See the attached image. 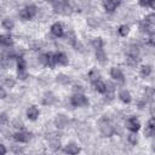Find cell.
Wrapping results in <instances>:
<instances>
[{"label":"cell","instance_id":"obj_1","mask_svg":"<svg viewBox=\"0 0 155 155\" xmlns=\"http://www.w3.org/2000/svg\"><path fill=\"white\" fill-rule=\"evenodd\" d=\"M36 13H38V7H36L35 5H33V4H30V5H27L25 7H23L22 10H19L18 16H19L22 19L28 21V19L33 18Z\"/></svg>","mask_w":155,"mask_h":155},{"label":"cell","instance_id":"obj_2","mask_svg":"<svg viewBox=\"0 0 155 155\" xmlns=\"http://www.w3.org/2000/svg\"><path fill=\"white\" fill-rule=\"evenodd\" d=\"M99 130H101V133L104 136V137H110L114 134L115 132V128L114 126L110 124V121L105 117L99 120Z\"/></svg>","mask_w":155,"mask_h":155},{"label":"cell","instance_id":"obj_3","mask_svg":"<svg viewBox=\"0 0 155 155\" xmlns=\"http://www.w3.org/2000/svg\"><path fill=\"white\" fill-rule=\"evenodd\" d=\"M70 104L75 108L78 107H87L88 105V99L84 94H73L70 97Z\"/></svg>","mask_w":155,"mask_h":155},{"label":"cell","instance_id":"obj_4","mask_svg":"<svg viewBox=\"0 0 155 155\" xmlns=\"http://www.w3.org/2000/svg\"><path fill=\"white\" fill-rule=\"evenodd\" d=\"M39 62L46 67H50L52 68L53 65H56V62H54V54L53 53H42L39 56Z\"/></svg>","mask_w":155,"mask_h":155},{"label":"cell","instance_id":"obj_5","mask_svg":"<svg viewBox=\"0 0 155 155\" xmlns=\"http://www.w3.org/2000/svg\"><path fill=\"white\" fill-rule=\"evenodd\" d=\"M125 125H126V128H127V130H130L131 132H134V133L140 128V122H139V120H138L137 117H134V116H130V117L126 120Z\"/></svg>","mask_w":155,"mask_h":155},{"label":"cell","instance_id":"obj_6","mask_svg":"<svg viewBox=\"0 0 155 155\" xmlns=\"http://www.w3.org/2000/svg\"><path fill=\"white\" fill-rule=\"evenodd\" d=\"M119 5H120V1H114V0H105V1H103V7H104L105 12H108V13H113L117 8Z\"/></svg>","mask_w":155,"mask_h":155},{"label":"cell","instance_id":"obj_7","mask_svg":"<svg viewBox=\"0 0 155 155\" xmlns=\"http://www.w3.org/2000/svg\"><path fill=\"white\" fill-rule=\"evenodd\" d=\"M13 139L18 143H27L30 139V133H28L25 131H18L13 134Z\"/></svg>","mask_w":155,"mask_h":155},{"label":"cell","instance_id":"obj_8","mask_svg":"<svg viewBox=\"0 0 155 155\" xmlns=\"http://www.w3.org/2000/svg\"><path fill=\"white\" fill-rule=\"evenodd\" d=\"M110 76H111L114 80H116V81H120V82H124V81H125L124 73H122L121 69L117 68V67H113V68L110 69Z\"/></svg>","mask_w":155,"mask_h":155},{"label":"cell","instance_id":"obj_9","mask_svg":"<svg viewBox=\"0 0 155 155\" xmlns=\"http://www.w3.org/2000/svg\"><path fill=\"white\" fill-rule=\"evenodd\" d=\"M53 54H54V62H56V64L67 65V64L69 63L68 56H67L64 52H56V53H53Z\"/></svg>","mask_w":155,"mask_h":155},{"label":"cell","instance_id":"obj_10","mask_svg":"<svg viewBox=\"0 0 155 155\" xmlns=\"http://www.w3.org/2000/svg\"><path fill=\"white\" fill-rule=\"evenodd\" d=\"M63 151L65 154H68V155H78L80 153V147L78 144H75V143H69V144H67L64 147Z\"/></svg>","mask_w":155,"mask_h":155},{"label":"cell","instance_id":"obj_11","mask_svg":"<svg viewBox=\"0 0 155 155\" xmlns=\"http://www.w3.org/2000/svg\"><path fill=\"white\" fill-rule=\"evenodd\" d=\"M51 33H52V35H54L56 38H61V36H63V34H64V28H63V25H62V23H53L52 25H51Z\"/></svg>","mask_w":155,"mask_h":155},{"label":"cell","instance_id":"obj_12","mask_svg":"<svg viewBox=\"0 0 155 155\" xmlns=\"http://www.w3.org/2000/svg\"><path fill=\"white\" fill-rule=\"evenodd\" d=\"M144 134L147 137H154L155 136V119H150L147 122V127L144 130Z\"/></svg>","mask_w":155,"mask_h":155},{"label":"cell","instance_id":"obj_13","mask_svg":"<svg viewBox=\"0 0 155 155\" xmlns=\"http://www.w3.org/2000/svg\"><path fill=\"white\" fill-rule=\"evenodd\" d=\"M39 114H40V111H39V109L35 105H30L27 109V117L29 120H31V121H35L39 117Z\"/></svg>","mask_w":155,"mask_h":155},{"label":"cell","instance_id":"obj_14","mask_svg":"<svg viewBox=\"0 0 155 155\" xmlns=\"http://www.w3.org/2000/svg\"><path fill=\"white\" fill-rule=\"evenodd\" d=\"M0 44L4 47H11L13 45V38L10 34H1L0 35Z\"/></svg>","mask_w":155,"mask_h":155},{"label":"cell","instance_id":"obj_15","mask_svg":"<svg viewBox=\"0 0 155 155\" xmlns=\"http://www.w3.org/2000/svg\"><path fill=\"white\" fill-rule=\"evenodd\" d=\"M138 28H139V30H140L142 33H144V34H149V35L154 34V29H153V27H151L150 24H148L147 22H144V21L139 22Z\"/></svg>","mask_w":155,"mask_h":155},{"label":"cell","instance_id":"obj_16","mask_svg":"<svg viewBox=\"0 0 155 155\" xmlns=\"http://www.w3.org/2000/svg\"><path fill=\"white\" fill-rule=\"evenodd\" d=\"M119 98H120V101L121 102H124V103H130L131 101H132V97H131V93L126 90V88H122V90H120L119 91Z\"/></svg>","mask_w":155,"mask_h":155},{"label":"cell","instance_id":"obj_17","mask_svg":"<svg viewBox=\"0 0 155 155\" xmlns=\"http://www.w3.org/2000/svg\"><path fill=\"white\" fill-rule=\"evenodd\" d=\"M41 102H42L44 105H52V104L56 102V97H54V94H53L52 92H46V93L44 94Z\"/></svg>","mask_w":155,"mask_h":155},{"label":"cell","instance_id":"obj_18","mask_svg":"<svg viewBox=\"0 0 155 155\" xmlns=\"http://www.w3.org/2000/svg\"><path fill=\"white\" fill-rule=\"evenodd\" d=\"M104 96H105V101L107 102H110V101L114 99L115 93H114V86L111 84H107V91H105Z\"/></svg>","mask_w":155,"mask_h":155},{"label":"cell","instance_id":"obj_19","mask_svg":"<svg viewBox=\"0 0 155 155\" xmlns=\"http://www.w3.org/2000/svg\"><path fill=\"white\" fill-rule=\"evenodd\" d=\"M88 78H90V81L92 82V84H96L97 81H99L101 79V74H99V71L96 69V68H93V69H91L90 71H88Z\"/></svg>","mask_w":155,"mask_h":155},{"label":"cell","instance_id":"obj_20","mask_svg":"<svg viewBox=\"0 0 155 155\" xmlns=\"http://www.w3.org/2000/svg\"><path fill=\"white\" fill-rule=\"evenodd\" d=\"M54 122H56V126H57V127L63 128V127H65V126L68 125V117L64 116V115H57Z\"/></svg>","mask_w":155,"mask_h":155},{"label":"cell","instance_id":"obj_21","mask_svg":"<svg viewBox=\"0 0 155 155\" xmlns=\"http://www.w3.org/2000/svg\"><path fill=\"white\" fill-rule=\"evenodd\" d=\"M96 58H97V61L99 62V63H102V64H104L105 62H107V53L104 52V50L103 48H101V50H96Z\"/></svg>","mask_w":155,"mask_h":155},{"label":"cell","instance_id":"obj_22","mask_svg":"<svg viewBox=\"0 0 155 155\" xmlns=\"http://www.w3.org/2000/svg\"><path fill=\"white\" fill-rule=\"evenodd\" d=\"M65 38H67V41H68L71 46H74V47L76 46V44H78V39H76V36H75V33H74V31L68 30V33H67Z\"/></svg>","mask_w":155,"mask_h":155},{"label":"cell","instance_id":"obj_23","mask_svg":"<svg viewBox=\"0 0 155 155\" xmlns=\"http://www.w3.org/2000/svg\"><path fill=\"white\" fill-rule=\"evenodd\" d=\"M56 81L58 84H61V85H68L70 82V78L68 75H65V74H58L56 76Z\"/></svg>","mask_w":155,"mask_h":155},{"label":"cell","instance_id":"obj_24","mask_svg":"<svg viewBox=\"0 0 155 155\" xmlns=\"http://www.w3.org/2000/svg\"><path fill=\"white\" fill-rule=\"evenodd\" d=\"M93 86H94V90L99 93H105V91H107V84L101 81V80L97 81L96 84H93Z\"/></svg>","mask_w":155,"mask_h":155},{"label":"cell","instance_id":"obj_25","mask_svg":"<svg viewBox=\"0 0 155 155\" xmlns=\"http://www.w3.org/2000/svg\"><path fill=\"white\" fill-rule=\"evenodd\" d=\"M138 54H139V48H138V46L131 45V46L127 48V56H130V57H137V58H138Z\"/></svg>","mask_w":155,"mask_h":155},{"label":"cell","instance_id":"obj_26","mask_svg":"<svg viewBox=\"0 0 155 155\" xmlns=\"http://www.w3.org/2000/svg\"><path fill=\"white\" fill-rule=\"evenodd\" d=\"M13 25H15V23H13V21L10 19V18H4L2 22H1V27H2L4 29H6V30L13 29Z\"/></svg>","mask_w":155,"mask_h":155},{"label":"cell","instance_id":"obj_27","mask_svg":"<svg viewBox=\"0 0 155 155\" xmlns=\"http://www.w3.org/2000/svg\"><path fill=\"white\" fill-rule=\"evenodd\" d=\"M151 71H153V68H151V65H149V64H144V65L140 67V75H142L143 78L149 76V75L151 74Z\"/></svg>","mask_w":155,"mask_h":155},{"label":"cell","instance_id":"obj_28","mask_svg":"<svg viewBox=\"0 0 155 155\" xmlns=\"http://www.w3.org/2000/svg\"><path fill=\"white\" fill-rule=\"evenodd\" d=\"M16 85V81H15V79H12V78H5L4 80H2V87H7V88H12L13 86Z\"/></svg>","mask_w":155,"mask_h":155},{"label":"cell","instance_id":"obj_29","mask_svg":"<svg viewBox=\"0 0 155 155\" xmlns=\"http://www.w3.org/2000/svg\"><path fill=\"white\" fill-rule=\"evenodd\" d=\"M91 45L96 48V50H101L103 47V40L101 38H93L91 40Z\"/></svg>","mask_w":155,"mask_h":155},{"label":"cell","instance_id":"obj_30","mask_svg":"<svg viewBox=\"0 0 155 155\" xmlns=\"http://www.w3.org/2000/svg\"><path fill=\"white\" fill-rule=\"evenodd\" d=\"M17 69H18V71L19 70H27V62L22 56L17 58Z\"/></svg>","mask_w":155,"mask_h":155},{"label":"cell","instance_id":"obj_31","mask_svg":"<svg viewBox=\"0 0 155 155\" xmlns=\"http://www.w3.org/2000/svg\"><path fill=\"white\" fill-rule=\"evenodd\" d=\"M138 62H139V58H137V57H130V56H127V58H126V64L128 67H132V68H134L138 64Z\"/></svg>","mask_w":155,"mask_h":155},{"label":"cell","instance_id":"obj_32","mask_svg":"<svg viewBox=\"0 0 155 155\" xmlns=\"http://www.w3.org/2000/svg\"><path fill=\"white\" fill-rule=\"evenodd\" d=\"M155 96V88L151 87V86H147L144 88V97L147 98H153Z\"/></svg>","mask_w":155,"mask_h":155},{"label":"cell","instance_id":"obj_33","mask_svg":"<svg viewBox=\"0 0 155 155\" xmlns=\"http://www.w3.org/2000/svg\"><path fill=\"white\" fill-rule=\"evenodd\" d=\"M144 22H147L148 24H150L151 27L155 25V12H151V13H148L145 17H144Z\"/></svg>","mask_w":155,"mask_h":155},{"label":"cell","instance_id":"obj_34","mask_svg":"<svg viewBox=\"0 0 155 155\" xmlns=\"http://www.w3.org/2000/svg\"><path fill=\"white\" fill-rule=\"evenodd\" d=\"M117 31H119V34H120L121 36H126V35H128V33H130V27L126 25V24H122V25L119 27Z\"/></svg>","mask_w":155,"mask_h":155},{"label":"cell","instance_id":"obj_35","mask_svg":"<svg viewBox=\"0 0 155 155\" xmlns=\"http://www.w3.org/2000/svg\"><path fill=\"white\" fill-rule=\"evenodd\" d=\"M127 140L132 144V145H136L137 142H138V138H137V134L134 132H131L128 136H127Z\"/></svg>","mask_w":155,"mask_h":155},{"label":"cell","instance_id":"obj_36","mask_svg":"<svg viewBox=\"0 0 155 155\" xmlns=\"http://www.w3.org/2000/svg\"><path fill=\"white\" fill-rule=\"evenodd\" d=\"M84 91H85V88H84L81 85H74V86H73V92H74V94H84Z\"/></svg>","mask_w":155,"mask_h":155},{"label":"cell","instance_id":"obj_37","mask_svg":"<svg viewBox=\"0 0 155 155\" xmlns=\"http://www.w3.org/2000/svg\"><path fill=\"white\" fill-rule=\"evenodd\" d=\"M139 5H140V6H144V7H151V8H155V1H154V0L139 1Z\"/></svg>","mask_w":155,"mask_h":155},{"label":"cell","instance_id":"obj_38","mask_svg":"<svg viewBox=\"0 0 155 155\" xmlns=\"http://www.w3.org/2000/svg\"><path fill=\"white\" fill-rule=\"evenodd\" d=\"M87 24L90 27H92V28H97L99 25V21L97 18H88L87 19Z\"/></svg>","mask_w":155,"mask_h":155},{"label":"cell","instance_id":"obj_39","mask_svg":"<svg viewBox=\"0 0 155 155\" xmlns=\"http://www.w3.org/2000/svg\"><path fill=\"white\" fill-rule=\"evenodd\" d=\"M17 76H18V79H21V80H25V79L28 78V71H27V70H19V71L17 73Z\"/></svg>","mask_w":155,"mask_h":155},{"label":"cell","instance_id":"obj_40","mask_svg":"<svg viewBox=\"0 0 155 155\" xmlns=\"http://www.w3.org/2000/svg\"><path fill=\"white\" fill-rule=\"evenodd\" d=\"M0 122H1V125H5L7 122V114L6 113H1L0 114Z\"/></svg>","mask_w":155,"mask_h":155},{"label":"cell","instance_id":"obj_41","mask_svg":"<svg viewBox=\"0 0 155 155\" xmlns=\"http://www.w3.org/2000/svg\"><path fill=\"white\" fill-rule=\"evenodd\" d=\"M51 148L52 149H58L59 148V140L58 139H54V140L52 139L51 140Z\"/></svg>","mask_w":155,"mask_h":155},{"label":"cell","instance_id":"obj_42","mask_svg":"<svg viewBox=\"0 0 155 155\" xmlns=\"http://www.w3.org/2000/svg\"><path fill=\"white\" fill-rule=\"evenodd\" d=\"M149 44H150L151 46H154V47H155V33H154V34H151V35L149 36Z\"/></svg>","mask_w":155,"mask_h":155},{"label":"cell","instance_id":"obj_43","mask_svg":"<svg viewBox=\"0 0 155 155\" xmlns=\"http://www.w3.org/2000/svg\"><path fill=\"white\" fill-rule=\"evenodd\" d=\"M0 97H1V99H5V98H6V91H5V87H1V88H0Z\"/></svg>","mask_w":155,"mask_h":155},{"label":"cell","instance_id":"obj_44","mask_svg":"<svg viewBox=\"0 0 155 155\" xmlns=\"http://www.w3.org/2000/svg\"><path fill=\"white\" fill-rule=\"evenodd\" d=\"M0 149H1V154L0 155H6V147L4 145V144H0Z\"/></svg>","mask_w":155,"mask_h":155},{"label":"cell","instance_id":"obj_45","mask_svg":"<svg viewBox=\"0 0 155 155\" xmlns=\"http://www.w3.org/2000/svg\"><path fill=\"white\" fill-rule=\"evenodd\" d=\"M150 111H151V115H153V117H154V119H155V107H153V108H151V110H150Z\"/></svg>","mask_w":155,"mask_h":155},{"label":"cell","instance_id":"obj_46","mask_svg":"<svg viewBox=\"0 0 155 155\" xmlns=\"http://www.w3.org/2000/svg\"><path fill=\"white\" fill-rule=\"evenodd\" d=\"M153 150H155V142L153 143Z\"/></svg>","mask_w":155,"mask_h":155}]
</instances>
